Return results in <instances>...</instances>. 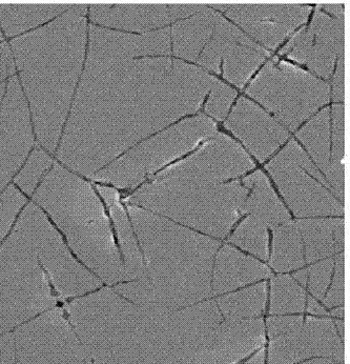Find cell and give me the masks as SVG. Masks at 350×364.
Here are the masks:
<instances>
[{
	"instance_id": "1",
	"label": "cell",
	"mask_w": 350,
	"mask_h": 364,
	"mask_svg": "<svg viewBox=\"0 0 350 364\" xmlns=\"http://www.w3.org/2000/svg\"><path fill=\"white\" fill-rule=\"evenodd\" d=\"M87 4H72L51 23L11 41L37 138L54 153L82 69Z\"/></svg>"
},
{
	"instance_id": "2",
	"label": "cell",
	"mask_w": 350,
	"mask_h": 364,
	"mask_svg": "<svg viewBox=\"0 0 350 364\" xmlns=\"http://www.w3.org/2000/svg\"><path fill=\"white\" fill-rule=\"evenodd\" d=\"M96 191L89 182L54 164L37 186L33 203L49 214L74 256L97 277V256L114 240L106 239L113 237L111 217Z\"/></svg>"
},
{
	"instance_id": "3",
	"label": "cell",
	"mask_w": 350,
	"mask_h": 364,
	"mask_svg": "<svg viewBox=\"0 0 350 364\" xmlns=\"http://www.w3.org/2000/svg\"><path fill=\"white\" fill-rule=\"evenodd\" d=\"M13 335L16 364H94L63 308L36 316Z\"/></svg>"
},
{
	"instance_id": "4",
	"label": "cell",
	"mask_w": 350,
	"mask_h": 364,
	"mask_svg": "<svg viewBox=\"0 0 350 364\" xmlns=\"http://www.w3.org/2000/svg\"><path fill=\"white\" fill-rule=\"evenodd\" d=\"M34 144L31 115L21 83L10 79L0 107V194Z\"/></svg>"
},
{
	"instance_id": "5",
	"label": "cell",
	"mask_w": 350,
	"mask_h": 364,
	"mask_svg": "<svg viewBox=\"0 0 350 364\" xmlns=\"http://www.w3.org/2000/svg\"><path fill=\"white\" fill-rule=\"evenodd\" d=\"M72 4H0V25L6 36L13 37L67 12Z\"/></svg>"
},
{
	"instance_id": "6",
	"label": "cell",
	"mask_w": 350,
	"mask_h": 364,
	"mask_svg": "<svg viewBox=\"0 0 350 364\" xmlns=\"http://www.w3.org/2000/svg\"><path fill=\"white\" fill-rule=\"evenodd\" d=\"M51 166L52 158L40 148L35 149L23 170L15 177V184L21 193L33 196L39 181Z\"/></svg>"
},
{
	"instance_id": "7",
	"label": "cell",
	"mask_w": 350,
	"mask_h": 364,
	"mask_svg": "<svg viewBox=\"0 0 350 364\" xmlns=\"http://www.w3.org/2000/svg\"><path fill=\"white\" fill-rule=\"evenodd\" d=\"M26 203L25 195L15 186H9L0 194V245L12 231L15 220Z\"/></svg>"
},
{
	"instance_id": "8",
	"label": "cell",
	"mask_w": 350,
	"mask_h": 364,
	"mask_svg": "<svg viewBox=\"0 0 350 364\" xmlns=\"http://www.w3.org/2000/svg\"><path fill=\"white\" fill-rule=\"evenodd\" d=\"M0 364H16L14 335L11 333L0 335Z\"/></svg>"
},
{
	"instance_id": "9",
	"label": "cell",
	"mask_w": 350,
	"mask_h": 364,
	"mask_svg": "<svg viewBox=\"0 0 350 364\" xmlns=\"http://www.w3.org/2000/svg\"><path fill=\"white\" fill-rule=\"evenodd\" d=\"M15 73L14 59L6 43L0 45V82Z\"/></svg>"
},
{
	"instance_id": "10",
	"label": "cell",
	"mask_w": 350,
	"mask_h": 364,
	"mask_svg": "<svg viewBox=\"0 0 350 364\" xmlns=\"http://www.w3.org/2000/svg\"><path fill=\"white\" fill-rule=\"evenodd\" d=\"M237 213L238 214H239V217H238L237 221H236V223H234L233 225H231L229 234H227L226 236L224 237V238L221 239L220 245H219L218 250H217L215 255H214L213 265H212L211 282H209V284H211L212 289H214V277H215L217 257H218V254L220 253V250H222V247H224L225 245H226V242H229V239L231 238V237L233 236L234 234H235V232L237 231V229L238 228H239V225H241L243 221H244L245 219H246L247 217L249 216V215H251L249 214V213H247V214H241V212H240L239 210H237Z\"/></svg>"
},
{
	"instance_id": "11",
	"label": "cell",
	"mask_w": 350,
	"mask_h": 364,
	"mask_svg": "<svg viewBox=\"0 0 350 364\" xmlns=\"http://www.w3.org/2000/svg\"><path fill=\"white\" fill-rule=\"evenodd\" d=\"M211 140H213V138H207V139H202L200 140V141L198 142V144H197L196 146H195V149H192V150L189 151V152L185 153V154L181 155L180 157H177L176 159L173 160V161L168 162V164H164L162 168H158V170L156 171V172L153 173V174H150L151 177H156L157 175L160 174L161 172H163V171H165L166 168H170V166H175V164H179V162L182 161V160L187 159V158H189L190 156H192V155L196 154L198 151H200L201 149L203 148V146H205V144H207V142L211 141Z\"/></svg>"
},
{
	"instance_id": "12",
	"label": "cell",
	"mask_w": 350,
	"mask_h": 364,
	"mask_svg": "<svg viewBox=\"0 0 350 364\" xmlns=\"http://www.w3.org/2000/svg\"><path fill=\"white\" fill-rule=\"evenodd\" d=\"M268 282V278H264V279L257 280V282H251V284H246V286H243L238 287V289H234V291H226V293L219 294V295L213 296L211 298H207V299L200 300V301L196 302V304H190V306H183V308L178 309V310L175 311V313L180 312V311L187 310V309L192 308V306H198V304H203V302L212 301V300H216L217 298L224 297V296L231 295V294L237 293V291H242V289H248V287L257 286L259 284H263V282Z\"/></svg>"
},
{
	"instance_id": "13",
	"label": "cell",
	"mask_w": 350,
	"mask_h": 364,
	"mask_svg": "<svg viewBox=\"0 0 350 364\" xmlns=\"http://www.w3.org/2000/svg\"><path fill=\"white\" fill-rule=\"evenodd\" d=\"M261 172L263 173V174L266 175V177H268V182H270L271 188H273V192L275 193V195H277L278 198L280 199V201H281V203H283L284 207H285L286 210H288V213H290V220L294 221L295 223V220H296V216H295L294 212H292V208H290L288 203H286L285 199H284L283 195H282L281 192H280L279 186H277V183H275V181H273V177H271V175L270 174V173H268V171L266 170V168H262Z\"/></svg>"
},
{
	"instance_id": "14",
	"label": "cell",
	"mask_w": 350,
	"mask_h": 364,
	"mask_svg": "<svg viewBox=\"0 0 350 364\" xmlns=\"http://www.w3.org/2000/svg\"><path fill=\"white\" fill-rule=\"evenodd\" d=\"M330 85V95H329V162L332 161V148H334V141H332V135H334V116H332V105L334 104H338V102H334V85H332V82H329Z\"/></svg>"
},
{
	"instance_id": "15",
	"label": "cell",
	"mask_w": 350,
	"mask_h": 364,
	"mask_svg": "<svg viewBox=\"0 0 350 364\" xmlns=\"http://www.w3.org/2000/svg\"><path fill=\"white\" fill-rule=\"evenodd\" d=\"M310 274H308L307 282H306L305 287H304V289H303L304 291H305L306 293H307L308 297H312V299L316 300V301L318 302V304H320V306H322L324 310H325L326 312L329 314V315H330V313L332 312V311L338 310L339 308H343V306H344V304H340V306H334V308H328V306H326L325 304H324L322 301H320V300H319L318 298L316 297V296L312 295V293H310Z\"/></svg>"
},
{
	"instance_id": "16",
	"label": "cell",
	"mask_w": 350,
	"mask_h": 364,
	"mask_svg": "<svg viewBox=\"0 0 350 364\" xmlns=\"http://www.w3.org/2000/svg\"><path fill=\"white\" fill-rule=\"evenodd\" d=\"M300 168H301V170L303 171V172L305 173V174L307 175V176H310V178L314 179L315 181L318 182V183L320 184L321 186H323V188H325V190L327 191V192L329 193V194H332V196L334 197V199H336V200L338 201V203H341V205H344V203H343V201L341 200V199L339 198V197H337V195L334 194V193L332 192V191H330L329 188H326V186H324L322 182L319 181V179H317L316 177L312 176V174H310V173H308L307 171L305 170V168H302V166H300Z\"/></svg>"
},
{
	"instance_id": "17",
	"label": "cell",
	"mask_w": 350,
	"mask_h": 364,
	"mask_svg": "<svg viewBox=\"0 0 350 364\" xmlns=\"http://www.w3.org/2000/svg\"><path fill=\"white\" fill-rule=\"evenodd\" d=\"M310 6V8H312V10L310 11V15H308L307 18V23H305V33L308 32V30H310V25H312V19H314L315 13H316V8L317 4H304V6Z\"/></svg>"
},
{
	"instance_id": "18",
	"label": "cell",
	"mask_w": 350,
	"mask_h": 364,
	"mask_svg": "<svg viewBox=\"0 0 350 364\" xmlns=\"http://www.w3.org/2000/svg\"><path fill=\"white\" fill-rule=\"evenodd\" d=\"M268 262L270 263L271 256H273V232L270 227H268Z\"/></svg>"
},
{
	"instance_id": "19",
	"label": "cell",
	"mask_w": 350,
	"mask_h": 364,
	"mask_svg": "<svg viewBox=\"0 0 350 364\" xmlns=\"http://www.w3.org/2000/svg\"><path fill=\"white\" fill-rule=\"evenodd\" d=\"M336 267L337 262L336 260H334V267H332V276H330L329 284H328L327 289H326L325 295H324V299H326L328 293H329L330 289H332V284H334V275H336Z\"/></svg>"
},
{
	"instance_id": "20",
	"label": "cell",
	"mask_w": 350,
	"mask_h": 364,
	"mask_svg": "<svg viewBox=\"0 0 350 364\" xmlns=\"http://www.w3.org/2000/svg\"><path fill=\"white\" fill-rule=\"evenodd\" d=\"M212 95V91H209V93L205 95L204 100H203L202 104L200 105V109H198V113H204L205 107H207V102H209V96Z\"/></svg>"
},
{
	"instance_id": "21",
	"label": "cell",
	"mask_w": 350,
	"mask_h": 364,
	"mask_svg": "<svg viewBox=\"0 0 350 364\" xmlns=\"http://www.w3.org/2000/svg\"><path fill=\"white\" fill-rule=\"evenodd\" d=\"M338 63H339V56L337 55L336 60H334V71H332V75H330L329 79H328L327 82H332L334 81V75H336L337 73V68H338Z\"/></svg>"
},
{
	"instance_id": "22",
	"label": "cell",
	"mask_w": 350,
	"mask_h": 364,
	"mask_svg": "<svg viewBox=\"0 0 350 364\" xmlns=\"http://www.w3.org/2000/svg\"><path fill=\"white\" fill-rule=\"evenodd\" d=\"M214 33H215V28H214L213 33H212L211 37H209V41H207V43H205V45H204V46H203L202 49H201L200 53H199L198 56H197V59L200 58L201 55H202V54H203V51H204V50H205V48H207V45H209V41H212V39H213V37H214Z\"/></svg>"
},
{
	"instance_id": "23",
	"label": "cell",
	"mask_w": 350,
	"mask_h": 364,
	"mask_svg": "<svg viewBox=\"0 0 350 364\" xmlns=\"http://www.w3.org/2000/svg\"><path fill=\"white\" fill-rule=\"evenodd\" d=\"M4 93H6V85L2 83L0 85V107H1L2 100H4Z\"/></svg>"
},
{
	"instance_id": "24",
	"label": "cell",
	"mask_w": 350,
	"mask_h": 364,
	"mask_svg": "<svg viewBox=\"0 0 350 364\" xmlns=\"http://www.w3.org/2000/svg\"><path fill=\"white\" fill-rule=\"evenodd\" d=\"M301 240H302V245H303V260H304V264H306V245L305 241H304V237L303 235L301 233Z\"/></svg>"
},
{
	"instance_id": "25",
	"label": "cell",
	"mask_w": 350,
	"mask_h": 364,
	"mask_svg": "<svg viewBox=\"0 0 350 364\" xmlns=\"http://www.w3.org/2000/svg\"><path fill=\"white\" fill-rule=\"evenodd\" d=\"M223 65H224V58H221L220 65H219V69H220V75L221 77H223V75H224V70H223Z\"/></svg>"
},
{
	"instance_id": "26",
	"label": "cell",
	"mask_w": 350,
	"mask_h": 364,
	"mask_svg": "<svg viewBox=\"0 0 350 364\" xmlns=\"http://www.w3.org/2000/svg\"><path fill=\"white\" fill-rule=\"evenodd\" d=\"M320 11L321 12L324 13V14L327 15V16H329L330 18L337 19V16H334V15H332V13L327 12V11L324 9V6H320Z\"/></svg>"
},
{
	"instance_id": "27",
	"label": "cell",
	"mask_w": 350,
	"mask_h": 364,
	"mask_svg": "<svg viewBox=\"0 0 350 364\" xmlns=\"http://www.w3.org/2000/svg\"><path fill=\"white\" fill-rule=\"evenodd\" d=\"M255 186H256V184L253 183V186H251V188H249V192H248V194H247V197H246V199H245V201H247V200H248L249 198H251V194H253V190H255Z\"/></svg>"
},
{
	"instance_id": "28",
	"label": "cell",
	"mask_w": 350,
	"mask_h": 364,
	"mask_svg": "<svg viewBox=\"0 0 350 364\" xmlns=\"http://www.w3.org/2000/svg\"><path fill=\"white\" fill-rule=\"evenodd\" d=\"M316 43H317V35H315L314 41H312V47H314V46H316Z\"/></svg>"
},
{
	"instance_id": "29",
	"label": "cell",
	"mask_w": 350,
	"mask_h": 364,
	"mask_svg": "<svg viewBox=\"0 0 350 364\" xmlns=\"http://www.w3.org/2000/svg\"><path fill=\"white\" fill-rule=\"evenodd\" d=\"M2 41V34H1V32H0V41Z\"/></svg>"
}]
</instances>
